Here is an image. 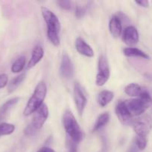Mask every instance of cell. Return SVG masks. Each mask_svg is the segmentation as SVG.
Masks as SVG:
<instances>
[{"instance_id":"1","label":"cell","mask_w":152,"mask_h":152,"mask_svg":"<svg viewBox=\"0 0 152 152\" xmlns=\"http://www.w3.org/2000/svg\"><path fill=\"white\" fill-rule=\"evenodd\" d=\"M42 15L47 25V37L49 41L55 46L60 45L59 32L61 23L56 15L46 7H41Z\"/></svg>"},{"instance_id":"2","label":"cell","mask_w":152,"mask_h":152,"mask_svg":"<svg viewBox=\"0 0 152 152\" xmlns=\"http://www.w3.org/2000/svg\"><path fill=\"white\" fill-rule=\"evenodd\" d=\"M124 104L132 117H138L142 115L149 107L151 106L152 97L145 89L139 97L124 101Z\"/></svg>"},{"instance_id":"3","label":"cell","mask_w":152,"mask_h":152,"mask_svg":"<svg viewBox=\"0 0 152 152\" xmlns=\"http://www.w3.org/2000/svg\"><path fill=\"white\" fill-rule=\"evenodd\" d=\"M47 93V87L45 82L41 81L37 85L32 96L27 102V105L24 110V115L28 116L35 112L43 104Z\"/></svg>"},{"instance_id":"4","label":"cell","mask_w":152,"mask_h":152,"mask_svg":"<svg viewBox=\"0 0 152 152\" xmlns=\"http://www.w3.org/2000/svg\"><path fill=\"white\" fill-rule=\"evenodd\" d=\"M63 123L69 137L75 143L80 142L83 137V133L75 116L69 110H66L64 113Z\"/></svg>"},{"instance_id":"5","label":"cell","mask_w":152,"mask_h":152,"mask_svg":"<svg viewBox=\"0 0 152 152\" xmlns=\"http://www.w3.org/2000/svg\"><path fill=\"white\" fill-rule=\"evenodd\" d=\"M132 126L137 136L147 137L152 129V118L148 114L142 115L134 120Z\"/></svg>"},{"instance_id":"6","label":"cell","mask_w":152,"mask_h":152,"mask_svg":"<svg viewBox=\"0 0 152 152\" xmlns=\"http://www.w3.org/2000/svg\"><path fill=\"white\" fill-rule=\"evenodd\" d=\"M110 67L108 61L104 56H101L98 59V74L96 76L95 83L98 86H103L110 77Z\"/></svg>"},{"instance_id":"7","label":"cell","mask_w":152,"mask_h":152,"mask_svg":"<svg viewBox=\"0 0 152 152\" xmlns=\"http://www.w3.org/2000/svg\"><path fill=\"white\" fill-rule=\"evenodd\" d=\"M74 99L77 112L79 115L81 116L86 107L87 99L83 94L81 86L77 82H75L74 84Z\"/></svg>"},{"instance_id":"8","label":"cell","mask_w":152,"mask_h":152,"mask_svg":"<svg viewBox=\"0 0 152 152\" xmlns=\"http://www.w3.org/2000/svg\"><path fill=\"white\" fill-rule=\"evenodd\" d=\"M49 108L43 103L34 113L31 124L37 131L41 129L49 117Z\"/></svg>"},{"instance_id":"9","label":"cell","mask_w":152,"mask_h":152,"mask_svg":"<svg viewBox=\"0 0 152 152\" xmlns=\"http://www.w3.org/2000/svg\"><path fill=\"white\" fill-rule=\"evenodd\" d=\"M60 71L62 77L65 80H70L74 76V66L71 59L66 53H63L61 59Z\"/></svg>"},{"instance_id":"10","label":"cell","mask_w":152,"mask_h":152,"mask_svg":"<svg viewBox=\"0 0 152 152\" xmlns=\"http://www.w3.org/2000/svg\"><path fill=\"white\" fill-rule=\"evenodd\" d=\"M116 114L119 121L124 126L132 125L134 120H133L132 116L130 114L129 111H128L126 106L124 104V102H120L116 105Z\"/></svg>"},{"instance_id":"11","label":"cell","mask_w":152,"mask_h":152,"mask_svg":"<svg viewBox=\"0 0 152 152\" xmlns=\"http://www.w3.org/2000/svg\"><path fill=\"white\" fill-rule=\"evenodd\" d=\"M122 40L127 45H134L139 42V33L134 26H128L125 29Z\"/></svg>"},{"instance_id":"12","label":"cell","mask_w":152,"mask_h":152,"mask_svg":"<svg viewBox=\"0 0 152 152\" xmlns=\"http://www.w3.org/2000/svg\"><path fill=\"white\" fill-rule=\"evenodd\" d=\"M75 48L79 53L87 57H92L94 51L84 40L80 37H77L75 40Z\"/></svg>"},{"instance_id":"13","label":"cell","mask_w":152,"mask_h":152,"mask_svg":"<svg viewBox=\"0 0 152 152\" xmlns=\"http://www.w3.org/2000/svg\"><path fill=\"white\" fill-rule=\"evenodd\" d=\"M109 28L113 37L118 38L120 37L122 32V25L120 18L119 16L116 15L112 16L110 20V23H109Z\"/></svg>"},{"instance_id":"14","label":"cell","mask_w":152,"mask_h":152,"mask_svg":"<svg viewBox=\"0 0 152 152\" xmlns=\"http://www.w3.org/2000/svg\"><path fill=\"white\" fill-rule=\"evenodd\" d=\"M43 56H44V50H43V48L40 45L35 46L34 48L33 49L31 59L28 62V66H27L28 69L32 68L37 63H39L41 61V59H43Z\"/></svg>"},{"instance_id":"15","label":"cell","mask_w":152,"mask_h":152,"mask_svg":"<svg viewBox=\"0 0 152 152\" xmlns=\"http://www.w3.org/2000/svg\"><path fill=\"white\" fill-rule=\"evenodd\" d=\"M145 90L144 88L142 87L137 83H131L127 86L125 88V92L127 95L130 96H137L139 97L140 95Z\"/></svg>"},{"instance_id":"16","label":"cell","mask_w":152,"mask_h":152,"mask_svg":"<svg viewBox=\"0 0 152 152\" xmlns=\"http://www.w3.org/2000/svg\"><path fill=\"white\" fill-rule=\"evenodd\" d=\"M124 54L129 57H140L145 59H149L150 56L142 50L136 48H126L123 50Z\"/></svg>"},{"instance_id":"17","label":"cell","mask_w":152,"mask_h":152,"mask_svg":"<svg viewBox=\"0 0 152 152\" xmlns=\"http://www.w3.org/2000/svg\"><path fill=\"white\" fill-rule=\"evenodd\" d=\"M114 94L112 91H102L100 92V94L98 96V102L100 106L105 107L106 105H108L112 99H113Z\"/></svg>"},{"instance_id":"18","label":"cell","mask_w":152,"mask_h":152,"mask_svg":"<svg viewBox=\"0 0 152 152\" xmlns=\"http://www.w3.org/2000/svg\"><path fill=\"white\" fill-rule=\"evenodd\" d=\"M25 73H22V74H20L19 75H18L17 77L12 79L10 83H8V85H7V91L9 93H12V92L14 91L19 87V85L22 83V81L25 80Z\"/></svg>"},{"instance_id":"19","label":"cell","mask_w":152,"mask_h":152,"mask_svg":"<svg viewBox=\"0 0 152 152\" xmlns=\"http://www.w3.org/2000/svg\"><path fill=\"white\" fill-rule=\"evenodd\" d=\"M109 120H110V114L108 113H104V114H101L98 117L95 125H94L92 132H95L97 131L100 130L101 128L104 127L105 125H107V123L109 122Z\"/></svg>"},{"instance_id":"20","label":"cell","mask_w":152,"mask_h":152,"mask_svg":"<svg viewBox=\"0 0 152 152\" xmlns=\"http://www.w3.org/2000/svg\"><path fill=\"white\" fill-rule=\"evenodd\" d=\"M25 62L26 59L24 56H21L15 61L11 66V71L14 74L16 73H19L23 70L24 67L25 65Z\"/></svg>"},{"instance_id":"21","label":"cell","mask_w":152,"mask_h":152,"mask_svg":"<svg viewBox=\"0 0 152 152\" xmlns=\"http://www.w3.org/2000/svg\"><path fill=\"white\" fill-rule=\"evenodd\" d=\"M15 130V126L13 124L7 123H0V137L9 135Z\"/></svg>"},{"instance_id":"22","label":"cell","mask_w":152,"mask_h":152,"mask_svg":"<svg viewBox=\"0 0 152 152\" xmlns=\"http://www.w3.org/2000/svg\"><path fill=\"white\" fill-rule=\"evenodd\" d=\"M147 137L137 136L135 139V144L139 151H143L147 146Z\"/></svg>"},{"instance_id":"23","label":"cell","mask_w":152,"mask_h":152,"mask_svg":"<svg viewBox=\"0 0 152 152\" xmlns=\"http://www.w3.org/2000/svg\"><path fill=\"white\" fill-rule=\"evenodd\" d=\"M58 4L62 9L66 10H69L72 7V2L68 0H63V1H58Z\"/></svg>"},{"instance_id":"24","label":"cell","mask_w":152,"mask_h":152,"mask_svg":"<svg viewBox=\"0 0 152 152\" xmlns=\"http://www.w3.org/2000/svg\"><path fill=\"white\" fill-rule=\"evenodd\" d=\"M37 132V129L32 126V124H29L24 130V133H25V135L27 136H33L36 134V132Z\"/></svg>"},{"instance_id":"25","label":"cell","mask_w":152,"mask_h":152,"mask_svg":"<svg viewBox=\"0 0 152 152\" xmlns=\"http://www.w3.org/2000/svg\"><path fill=\"white\" fill-rule=\"evenodd\" d=\"M85 13H86V10H85V9L83 7H80V5L76 6L75 14V16L77 19H80V18L83 17L84 16Z\"/></svg>"},{"instance_id":"26","label":"cell","mask_w":152,"mask_h":152,"mask_svg":"<svg viewBox=\"0 0 152 152\" xmlns=\"http://www.w3.org/2000/svg\"><path fill=\"white\" fill-rule=\"evenodd\" d=\"M7 83H8V77L7 74H0V88H3L5 87L7 85Z\"/></svg>"},{"instance_id":"27","label":"cell","mask_w":152,"mask_h":152,"mask_svg":"<svg viewBox=\"0 0 152 152\" xmlns=\"http://www.w3.org/2000/svg\"><path fill=\"white\" fill-rule=\"evenodd\" d=\"M67 145H68V152H77V143L73 142L71 139L68 140L67 141Z\"/></svg>"},{"instance_id":"28","label":"cell","mask_w":152,"mask_h":152,"mask_svg":"<svg viewBox=\"0 0 152 152\" xmlns=\"http://www.w3.org/2000/svg\"><path fill=\"white\" fill-rule=\"evenodd\" d=\"M135 2L136 4L143 7H148L149 5V2L147 0H140V1H136Z\"/></svg>"},{"instance_id":"29","label":"cell","mask_w":152,"mask_h":152,"mask_svg":"<svg viewBox=\"0 0 152 152\" xmlns=\"http://www.w3.org/2000/svg\"><path fill=\"white\" fill-rule=\"evenodd\" d=\"M37 152H56V151H54L52 148H49V147L44 146V147H43V148H40V149H39Z\"/></svg>"},{"instance_id":"30","label":"cell","mask_w":152,"mask_h":152,"mask_svg":"<svg viewBox=\"0 0 152 152\" xmlns=\"http://www.w3.org/2000/svg\"><path fill=\"white\" fill-rule=\"evenodd\" d=\"M139 150L138 149V148L137 147V145H136L135 142L134 143H133L132 145H131V146L130 147L129 150H128V152H139Z\"/></svg>"}]
</instances>
